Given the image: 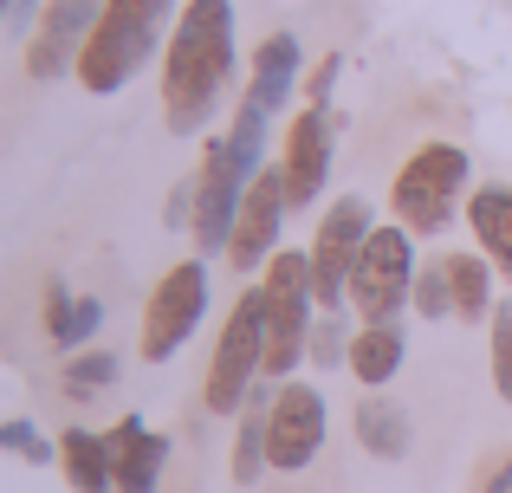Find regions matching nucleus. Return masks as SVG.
<instances>
[{
	"label": "nucleus",
	"instance_id": "nucleus-1",
	"mask_svg": "<svg viewBox=\"0 0 512 493\" xmlns=\"http://www.w3.org/2000/svg\"><path fill=\"white\" fill-rule=\"evenodd\" d=\"M234 78V0H182L163 46V117L175 137H201Z\"/></svg>",
	"mask_w": 512,
	"mask_h": 493
},
{
	"label": "nucleus",
	"instance_id": "nucleus-2",
	"mask_svg": "<svg viewBox=\"0 0 512 493\" xmlns=\"http://www.w3.org/2000/svg\"><path fill=\"white\" fill-rule=\"evenodd\" d=\"M175 20H182L175 0H104L85 52H78V85H85L91 98L124 91L130 78L156 59V46H169Z\"/></svg>",
	"mask_w": 512,
	"mask_h": 493
},
{
	"label": "nucleus",
	"instance_id": "nucleus-3",
	"mask_svg": "<svg viewBox=\"0 0 512 493\" xmlns=\"http://www.w3.org/2000/svg\"><path fill=\"white\" fill-rule=\"evenodd\" d=\"M266 377V292L247 286L227 312L221 338H214V357H208V383H201V403L208 416H240L247 396L260 390Z\"/></svg>",
	"mask_w": 512,
	"mask_h": 493
},
{
	"label": "nucleus",
	"instance_id": "nucleus-4",
	"mask_svg": "<svg viewBox=\"0 0 512 493\" xmlns=\"http://www.w3.org/2000/svg\"><path fill=\"white\" fill-rule=\"evenodd\" d=\"M260 292H266V377H292L312 344V305H318V286H312V253H273L260 273Z\"/></svg>",
	"mask_w": 512,
	"mask_h": 493
},
{
	"label": "nucleus",
	"instance_id": "nucleus-5",
	"mask_svg": "<svg viewBox=\"0 0 512 493\" xmlns=\"http://www.w3.org/2000/svg\"><path fill=\"white\" fill-rule=\"evenodd\" d=\"M467 189V150L461 143H422L389 182V208L409 234H441L454 228V202Z\"/></svg>",
	"mask_w": 512,
	"mask_h": 493
},
{
	"label": "nucleus",
	"instance_id": "nucleus-6",
	"mask_svg": "<svg viewBox=\"0 0 512 493\" xmlns=\"http://www.w3.org/2000/svg\"><path fill=\"white\" fill-rule=\"evenodd\" d=\"M415 292V234L402 221L376 228L357 253V273H350V305L363 312V325H396V312Z\"/></svg>",
	"mask_w": 512,
	"mask_h": 493
},
{
	"label": "nucleus",
	"instance_id": "nucleus-7",
	"mask_svg": "<svg viewBox=\"0 0 512 493\" xmlns=\"http://www.w3.org/2000/svg\"><path fill=\"white\" fill-rule=\"evenodd\" d=\"M201 312H208V260H175L163 279H156L150 305H143V331H137V351L150 364H169L188 338H195Z\"/></svg>",
	"mask_w": 512,
	"mask_h": 493
},
{
	"label": "nucleus",
	"instance_id": "nucleus-8",
	"mask_svg": "<svg viewBox=\"0 0 512 493\" xmlns=\"http://www.w3.org/2000/svg\"><path fill=\"white\" fill-rule=\"evenodd\" d=\"M376 234L370 202L363 195H338L318 221V241H312V286H318V312H338L350 299V273H357V253Z\"/></svg>",
	"mask_w": 512,
	"mask_h": 493
},
{
	"label": "nucleus",
	"instance_id": "nucleus-9",
	"mask_svg": "<svg viewBox=\"0 0 512 493\" xmlns=\"http://www.w3.org/2000/svg\"><path fill=\"white\" fill-rule=\"evenodd\" d=\"M240 202H247V176H240L227 137H208L201 169H195V221H188L201 260H208V253H227V241H234V221H240Z\"/></svg>",
	"mask_w": 512,
	"mask_h": 493
},
{
	"label": "nucleus",
	"instance_id": "nucleus-10",
	"mask_svg": "<svg viewBox=\"0 0 512 493\" xmlns=\"http://www.w3.org/2000/svg\"><path fill=\"white\" fill-rule=\"evenodd\" d=\"M325 448V396L312 383H279L273 416H266V468L299 474Z\"/></svg>",
	"mask_w": 512,
	"mask_h": 493
},
{
	"label": "nucleus",
	"instance_id": "nucleus-11",
	"mask_svg": "<svg viewBox=\"0 0 512 493\" xmlns=\"http://www.w3.org/2000/svg\"><path fill=\"white\" fill-rule=\"evenodd\" d=\"M286 176L279 169H260L247 182V202H240V221H234V241H227V266L234 273H253L260 260L279 253V221H286Z\"/></svg>",
	"mask_w": 512,
	"mask_h": 493
},
{
	"label": "nucleus",
	"instance_id": "nucleus-12",
	"mask_svg": "<svg viewBox=\"0 0 512 493\" xmlns=\"http://www.w3.org/2000/svg\"><path fill=\"white\" fill-rule=\"evenodd\" d=\"M98 13H104V0H52V7L39 13L33 39H26V72H33V78L78 72V52H85Z\"/></svg>",
	"mask_w": 512,
	"mask_h": 493
},
{
	"label": "nucleus",
	"instance_id": "nucleus-13",
	"mask_svg": "<svg viewBox=\"0 0 512 493\" xmlns=\"http://www.w3.org/2000/svg\"><path fill=\"white\" fill-rule=\"evenodd\" d=\"M279 176H286V202L292 208H312L318 195H325V182H331V111L325 104H305V111L292 117Z\"/></svg>",
	"mask_w": 512,
	"mask_h": 493
},
{
	"label": "nucleus",
	"instance_id": "nucleus-14",
	"mask_svg": "<svg viewBox=\"0 0 512 493\" xmlns=\"http://www.w3.org/2000/svg\"><path fill=\"white\" fill-rule=\"evenodd\" d=\"M111 461H117V493H156V487H163L169 442L143 416H124L111 429Z\"/></svg>",
	"mask_w": 512,
	"mask_h": 493
},
{
	"label": "nucleus",
	"instance_id": "nucleus-15",
	"mask_svg": "<svg viewBox=\"0 0 512 493\" xmlns=\"http://www.w3.org/2000/svg\"><path fill=\"white\" fill-rule=\"evenodd\" d=\"M467 228H474L480 253L512 279V182H487V189H474V202H467Z\"/></svg>",
	"mask_w": 512,
	"mask_h": 493
},
{
	"label": "nucleus",
	"instance_id": "nucleus-16",
	"mask_svg": "<svg viewBox=\"0 0 512 493\" xmlns=\"http://www.w3.org/2000/svg\"><path fill=\"white\" fill-rule=\"evenodd\" d=\"M59 468L78 493H111L117 487V461H111V435L98 429H65L59 435Z\"/></svg>",
	"mask_w": 512,
	"mask_h": 493
},
{
	"label": "nucleus",
	"instance_id": "nucleus-17",
	"mask_svg": "<svg viewBox=\"0 0 512 493\" xmlns=\"http://www.w3.org/2000/svg\"><path fill=\"white\" fill-rule=\"evenodd\" d=\"M292 85H299V39H292V33H266L260 52H253L247 98L266 104V111H279V104L292 98Z\"/></svg>",
	"mask_w": 512,
	"mask_h": 493
},
{
	"label": "nucleus",
	"instance_id": "nucleus-18",
	"mask_svg": "<svg viewBox=\"0 0 512 493\" xmlns=\"http://www.w3.org/2000/svg\"><path fill=\"white\" fill-rule=\"evenodd\" d=\"M402 351H409L402 325H363V331H350V357H344V370L363 383V390H383V383L402 370Z\"/></svg>",
	"mask_w": 512,
	"mask_h": 493
},
{
	"label": "nucleus",
	"instance_id": "nucleus-19",
	"mask_svg": "<svg viewBox=\"0 0 512 493\" xmlns=\"http://www.w3.org/2000/svg\"><path fill=\"white\" fill-rule=\"evenodd\" d=\"M357 448L376 461H402L409 455V409L383 403V396H363L357 403Z\"/></svg>",
	"mask_w": 512,
	"mask_h": 493
},
{
	"label": "nucleus",
	"instance_id": "nucleus-20",
	"mask_svg": "<svg viewBox=\"0 0 512 493\" xmlns=\"http://www.w3.org/2000/svg\"><path fill=\"white\" fill-rule=\"evenodd\" d=\"M448 260V286H454V318H493V260L487 253H441Z\"/></svg>",
	"mask_w": 512,
	"mask_h": 493
},
{
	"label": "nucleus",
	"instance_id": "nucleus-21",
	"mask_svg": "<svg viewBox=\"0 0 512 493\" xmlns=\"http://www.w3.org/2000/svg\"><path fill=\"white\" fill-rule=\"evenodd\" d=\"M98 325H104V305L98 299H72V292L52 279V292H46V338L59 344V351H78Z\"/></svg>",
	"mask_w": 512,
	"mask_h": 493
},
{
	"label": "nucleus",
	"instance_id": "nucleus-22",
	"mask_svg": "<svg viewBox=\"0 0 512 493\" xmlns=\"http://www.w3.org/2000/svg\"><path fill=\"white\" fill-rule=\"evenodd\" d=\"M266 416H273V396L253 390L247 409H240V435H234V481H240V487L260 481V461H266Z\"/></svg>",
	"mask_w": 512,
	"mask_h": 493
},
{
	"label": "nucleus",
	"instance_id": "nucleus-23",
	"mask_svg": "<svg viewBox=\"0 0 512 493\" xmlns=\"http://www.w3.org/2000/svg\"><path fill=\"white\" fill-rule=\"evenodd\" d=\"M266 124H273V111L266 104H253V98H240V111H234V130H227V150H234V163H240V176H260V156H266Z\"/></svg>",
	"mask_w": 512,
	"mask_h": 493
},
{
	"label": "nucleus",
	"instance_id": "nucleus-24",
	"mask_svg": "<svg viewBox=\"0 0 512 493\" xmlns=\"http://www.w3.org/2000/svg\"><path fill=\"white\" fill-rule=\"evenodd\" d=\"M59 383H65V396L85 403V396H98V390H111V383H117V357L111 351H78L72 364L59 370Z\"/></svg>",
	"mask_w": 512,
	"mask_h": 493
},
{
	"label": "nucleus",
	"instance_id": "nucleus-25",
	"mask_svg": "<svg viewBox=\"0 0 512 493\" xmlns=\"http://www.w3.org/2000/svg\"><path fill=\"white\" fill-rule=\"evenodd\" d=\"M415 312L422 318H454V286H448V260L415 273Z\"/></svg>",
	"mask_w": 512,
	"mask_h": 493
},
{
	"label": "nucleus",
	"instance_id": "nucleus-26",
	"mask_svg": "<svg viewBox=\"0 0 512 493\" xmlns=\"http://www.w3.org/2000/svg\"><path fill=\"white\" fill-rule=\"evenodd\" d=\"M493 390L500 403H512V305L493 312Z\"/></svg>",
	"mask_w": 512,
	"mask_h": 493
},
{
	"label": "nucleus",
	"instance_id": "nucleus-27",
	"mask_svg": "<svg viewBox=\"0 0 512 493\" xmlns=\"http://www.w3.org/2000/svg\"><path fill=\"white\" fill-rule=\"evenodd\" d=\"M0 448H13V455H26V461H39V468H52V448L33 435V422H20L13 416L7 429H0Z\"/></svg>",
	"mask_w": 512,
	"mask_h": 493
},
{
	"label": "nucleus",
	"instance_id": "nucleus-28",
	"mask_svg": "<svg viewBox=\"0 0 512 493\" xmlns=\"http://www.w3.org/2000/svg\"><path fill=\"white\" fill-rule=\"evenodd\" d=\"M305 351H312L318 364H344V357H350V338L338 331V318H318V325H312V344H305Z\"/></svg>",
	"mask_w": 512,
	"mask_h": 493
},
{
	"label": "nucleus",
	"instance_id": "nucleus-29",
	"mask_svg": "<svg viewBox=\"0 0 512 493\" xmlns=\"http://www.w3.org/2000/svg\"><path fill=\"white\" fill-rule=\"evenodd\" d=\"M474 493H512V448H500V455H487V461H480Z\"/></svg>",
	"mask_w": 512,
	"mask_h": 493
},
{
	"label": "nucleus",
	"instance_id": "nucleus-30",
	"mask_svg": "<svg viewBox=\"0 0 512 493\" xmlns=\"http://www.w3.org/2000/svg\"><path fill=\"white\" fill-rule=\"evenodd\" d=\"M52 0H7V26L13 33H26V26H39V13H46Z\"/></svg>",
	"mask_w": 512,
	"mask_h": 493
}]
</instances>
